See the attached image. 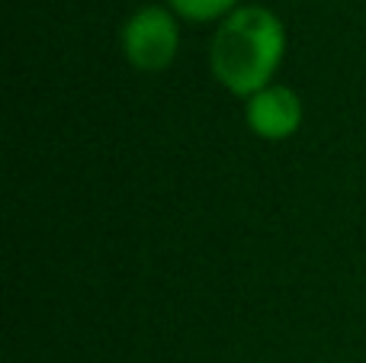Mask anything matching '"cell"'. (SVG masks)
I'll return each mask as SVG.
<instances>
[{"instance_id":"cell-1","label":"cell","mask_w":366,"mask_h":363,"mask_svg":"<svg viewBox=\"0 0 366 363\" xmlns=\"http://www.w3.org/2000/svg\"><path fill=\"white\" fill-rule=\"evenodd\" d=\"M286 51L283 23L264 6H241L225 16L212 39V74L238 96L270 87Z\"/></svg>"},{"instance_id":"cell-2","label":"cell","mask_w":366,"mask_h":363,"mask_svg":"<svg viewBox=\"0 0 366 363\" xmlns=\"http://www.w3.org/2000/svg\"><path fill=\"white\" fill-rule=\"evenodd\" d=\"M180 45L177 19L161 6H142L122 26V51L142 71H161L174 61Z\"/></svg>"},{"instance_id":"cell-3","label":"cell","mask_w":366,"mask_h":363,"mask_svg":"<svg viewBox=\"0 0 366 363\" xmlns=\"http://www.w3.org/2000/svg\"><path fill=\"white\" fill-rule=\"evenodd\" d=\"M247 126L267 141H283L302 126V100L290 87H264L247 96Z\"/></svg>"},{"instance_id":"cell-4","label":"cell","mask_w":366,"mask_h":363,"mask_svg":"<svg viewBox=\"0 0 366 363\" xmlns=\"http://www.w3.org/2000/svg\"><path fill=\"white\" fill-rule=\"evenodd\" d=\"M238 0H171V6L187 19H215L222 13H228Z\"/></svg>"}]
</instances>
